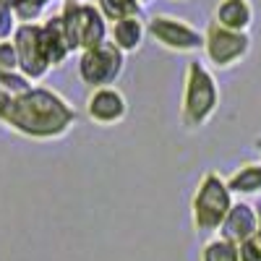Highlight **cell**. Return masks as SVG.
Returning <instances> with one entry per match:
<instances>
[{"mask_svg":"<svg viewBox=\"0 0 261 261\" xmlns=\"http://www.w3.org/2000/svg\"><path fill=\"white\" fill-rule=\"evenodd\" d=\"M238 248H241V261H261V246L256 243V238L241 243Z\"/></svg>","mask_w":261,"mask_h":261,"instance_id":"obj_20","label":"cell"},{"mask_svg":"<svg viewBox=\"0 0 261 261\" xmlns=\"http://www.w3.org/2000/svg\"><path fill=\"white\" fill-rule=\"evenodd\" d=\"M84 113L94 125H118L128 118V99L115 86H102L86 97Z\"/></svg>","mask_w":261,"mask_h":261,"instance_id":"obj_9","label":"cell"},{"mask_svg":"<svg viewBox=\"0 0 261 261\" xmlns=\"http://www.w3.org/2000/svg\"><path fill=\"white\" fill-rule=\"evenodd\" d=\"M79 110L47 86L34 84L24 94H8L0 89V123L13 134L34 141L63 139L76 125Z\"/></svg>","mask_w":261,"mask_h":261,"instance_id":"obj_1","label":"cell"},{"mask_svg":"<svg viewBox=\"0 0 261 261\" xmlns=\"http://www.w3.org/2000/svg\"><path fill=\"white\" fill-rule=\"evenodd\" d=\"M220 107V84L214 73L201 60H191L186 65L183 79V102H180V123L186 130L204 128Z\"/></svg>","mask_w":261,"mask_h":261,"instance_id":"obj_2","label":"cell"},{"mask_svg":"<svg viewBox=\"0 0 261 261\" xmlns=\"http://www.w3.org/2000/svg\"><path fill=\"white\" fill-rule=\"evenodd\" d=\"M214 21L232 32H248L253 27V6L251 0H217Z\"/></svg>","mask_w":261,"mask_h":261,"instance_id":"obj_11","label":"cell"},{"mask_svg":"<svg viewBox=\"0 0 261 261\" xmlns=\"http://www.w3.org/2000/svg\"><path fill=\"white\" fill-rule=\"evenodd\" d=\"M34 86L32 79H27L18 68H11V71H0V89L8 92V94H24Z\"/></svg>","mask_w":261,"mask_h":261,"instance_id":"obj_17","label":"cell"},{"mask_svg":"<svg viewBox=\"0 0 261 261\" xmlns=\"http://www.w3.org/2000/svg\"><path fill=\"white\" fill-rule=\"evenodd\" d=\"M201 261H241V248L225 238H209L201 248Z\"/></svg>","mask_w":261,"mask_h":261,"instance_id":"obj_15","label":"cell"},{"mask_svg":"<svg viewBox=\"0 0 261 261\" xmlns=\"http://www.w3.org/2000/svg\"><path fill=\"white\" fill-rule=\"evenodd\" d=\"M232 196H256L261 193V162L241 165L230 178H225Z\"/></svg>","mask_w":261,"mask_h":261,"instance_id":"obj_14","label":"cell"},{"mask_svg":"<svg viewBox=\"0 0 261 261\" xmlns=\"http://www.w3.org/2000/svg\"><path fill=\"white\" fill-rule=\"evenodd\" d=\"M253 144H256V149H258V151H261V136H258V139H256V141H253Z\"/></svg>","mask_w":261,"mask_h":261,"instance_id":"obj_23","label":"cell"},{"mask_svg":"<svg viewBox=\"0 0 261 261\" xmlns=\"http://www.w3.org/2000/svg\"><path fill=\"white\" fill-rule=\"evenodd\" d=\"M123 68H125V55L110 39L102 42L99 47L79 53V79L89 86V89L113 86L123 76Z\"/></svg>","mask_w":261,"mask_h":261,"instance_id":"obj_6","label":"cell"},{"mask_svg":"<svg viewBox=\"0 0 261 261\" xmlns=\"http://www.w3.org/2000/svg\"><path fill=\"white\" fill-rule=\"evenodd\" d=\"M146 37V24L141 21V16H128V18H120V21H113L110 24V39L113 45L123 53V55H130L141 47V42Z\"/></svg>","mask_w":261,"mask_h":261,"instance_id":"obj_12","label":"cell"},{"mask_svg":"<svg viewBox=\"0 0 261 261\" xmlns=\"http://www.w3.org/2000/svg\"><path fill=\"white\" fill-rule=\"evenodd\" d=\"M97 8L102 11V16L110 21V24L113 21H120V18L141 13L139 0H97Z\"/></svg>","mask_w":261,"mask_h":261,"instance_id":"obj_16","label":"cell"},{"mask_svg":"<svg viewBox=\"0 0 261 261\" xmlns=\"http://www.w3.org/2000/svg\"><path fill=\"white\" fill-rule=\"evenodd\" d=\"M11 45L16 50V68L32 81H42L50 71V58L45 53V42H42V27L37 24H18L13 32Z\"/></svg>","mask_w":261,"mask_h":261,"instance_id":"obj_8","label":"cell"},{"mask_svg":"<svg viewBox=\"0 0 261 261\" xmlns=\"http://www.w3.org/2000/svg\"><path fill=\"white\" fill-rule=\"evenodd\" d=\"M256 227H258V209L248 201H235L217 235L235 246H241L256 235Z\"/></svg>","mask_w":261,"mask_h":261,"instance_id":"obj_10","label":"cell"},{"mask_svg":"<svg viewBox=\"0 0 261 261\" xmlns=\"http://www.w3.org/2000/svg\"><path fill=\"white\" fill-rule=\"evenodd\" d=\"M16 13L11 11V6L0 3V42H11L13 32H16Z\"/></svg>","mask_w":261,"mask_h":261,"instance_id":"obj_18","label":"cell"},{"mask_svg":"<svg viewBox=\"0 0 261 261\" xmlns=\"http://www.w3.org/2000/svg\"><path fill=\"white\" fill-rule=\"evenodd\" d=\"M42 42H45V53L50 58V65H63L65 60L71 58V47H68V39H65V32H63V21L60 16H50L42 21Z\"/></svg>","mask_w":261,"mask_h":261,"instance_id":"obj_13","label":"cell"},{"mask_svg":"<svg viewBox=\"0 0 261 261\" xmlns=\"http://www.w3.org/2000/svg\"><path fill=\"white\" fill-rule=\"evenodd\" d=\"M58 16L63 21L71 53L99 47L110 37V21L102 16L97 3H89V0H63Z\"/></svg>","mask_w":261,"mask_h":261,"instance_id":"obj_3","label":"cell"},{"mask_svg":"<svg viewBox=\"0 0 261 261\" xmlns=\"http://www.w3.org/2000/svg\"><path fill=\"white\" fill-rule=\"evenodd\" d=\"M16 68V50L11 42H0V71Z\"/></svg>","mask_w":261,"mask_h":261,"instance_id":"obj_19","label":"cell"},{"mask_svg":"<svg viewBox=\"0 0 261 261\" xmlns=\"http://www.w3.org/2000/svg\"><path fill=\"white\" fill-rule=\"evenodd\" d=\"M251 34L248 32H232L220 27L217 21H209L204 29V55L212 68H235L238 63H243L251 53Z\"/></svg>","mask_w":261,"mask_h":261,"instance_id":"obj_5","label":"cell"},{"mask_svg":"<svg viewBox=\"0 0 261 261\" xmlns=\"http://www.w3.org/2000/svg\"><path fill=\"white\" fill-rule=\"evenodd\" d=\"M146 34L157 42L160 47L170 53H199L204 50V32L196 29L191 21L157 13L146 21Z\"/></svg>","mask_w":261,"mask_h":261,"instance_id":"obj_7","label":"cell"},{"mask_svg":"<svg viewBox=\"0 0 261 261\" xmlns=\"http://www.w3.org/2000/svg\"><path fill=\"white\" fill-rule=\"evenodd\" d=\"M232 204L235 201H232V193H230L225 178L217 170L204 172L199 186L193 191V199H191V220H193L196 232H201V235L220 232Z\"/></svg>","mask_w":261,"mask_h":261,"instance_id":"obj_4","label":"cell"},{"mask_svg":"<svg viewBox=\"0 0 261 261\" xmlns=\"http://www.w3.org/2000/svg\"><path fill=\"white\" fill-rule=\"evenodd\" d=\"M151 3H154V0H139V6H141V8H146V6H151Z\"/></svg>","mask_w":261,"mask_h":261,"instance_id":"obj_22","label":"cell"},{"mask_svg":"<svg viewBox=\"0 0 261 261\" xmlns=\"http://www.w3.org/2000/svg\"><path fill=\"white\" fill-rule=\"evenodd\" d=\"M253 238H256V243L261 246V209H258V227H256V235Z\"/></svg>","mask_w":261,"mask_h":261,"instance_id":"obj_21","label":"cell"}]
</instances>
